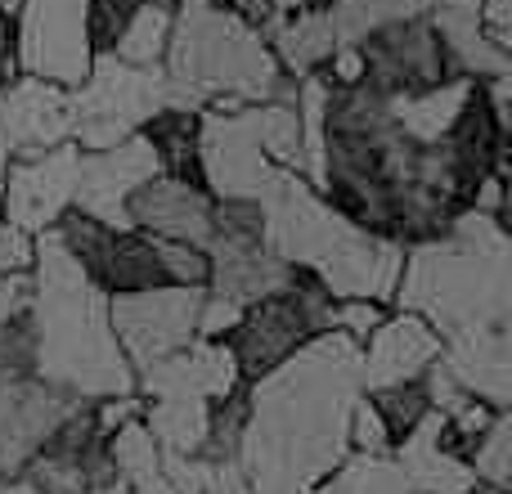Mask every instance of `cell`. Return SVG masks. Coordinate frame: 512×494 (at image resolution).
Wrapping results in <instances>:
<instances>
[{"instance_id": "cell-1", "label": "cell", "mask_w": 512, "mask_h": 494, "mask_svg": "<svg viewBox=\"0 0 512 494\" xmlns=\"http://www.w3.org/2000/svg\"><path fill=\"white\" fill-rule=\"evenodd\" d=\"M355 50H360V81L387 99H414L445 81H459L450 45L427 9L373 27L355 41Z\"/></svg>"}, {"instance_id": "cell-2", "label": "cell", "mask_w": 512, "mask_h": 494, "mask_svg": "<svg viewBox=\"0 0 512 494\" xmlns=\"http://www.w3.org/2000/svg\"><path fill=\"white\" fill-rule=\"evenodd\" d=\"M203 292L207 288H149L108 297V328H113V342L122 360L131 364V373L149 369V364L167 360L194 342Z\"/></svg>"}, {"instance_id": "cell-3", "label": "cell", "mask_w": 512, "mask_h": 494, "mask_svg": "<svg viewBox=\"0 0 512 494\" xmlns=\"http://www.w3.org/2000/svg\"><path fill=\"white\" fill-rule=\"evenodd\" d=\"M77 180H81V149L77 144H54V149L36 153V158H18L5 167L0 180V207L5 221L18 230L36 234L54 225L72 203H77Z\"/></svg>"}, {"instance_id": "cell-4", "label": "cell", "mask_w": 512, "mask_h": 494, "mask_svg": "<svg viewBox=\"0 0 512 494\" xmlns=\"http://www.w3.org/2000/svg\"><path fill=\"white\" fill-rule=\"evenodd\" d=\"M72 131H77V108H72L68 86L32 77V72L9 77V86L0 90V153L9 162L68 144Z\"/></svg>"}, {"instance_id": "cell-5", "label": "cell", "mask_w": 512, "mask_h": 494, "mask_svg": "<svg viewBox=\"0 0 512 494\" xmlns=\"http://www.w3.org/2000/svg\"><path fill=\"white\" fill-rule=\"evenodd\" d=\"M212 207L216 194L207 185H189L176 176H149L144 185H135L122 203V225L144 230L153 239L207 247L212 239Z\"/></svg>"}, {"instance_id": "cell-6", "label": "cell", "mask_w": 512, "mask_h": 494, "mask_svg": "<svg viewBox=\"0 0 512 494\" xmlns=\"http://www.w3.org/2000/svg\"><path fill=\"white\" fill-rule=\"evenodd\" d=\"M445 351V337L414 310L387 315L369 337L360 342V378L373 387H387L400 378H418L427 373Z\"/></svg>"}, {"instance_id": "cell-7", "label": "cell", "mask_w": 512, "mask_h": 494, "mask_svg": "<svg viewBox=\"0 0 512 494\" xmlns=\"http://www.w3.org/2000/svg\"><path fill=\"white\" fill-rule=\"evenodd\" d=\"M369 405H373V414L382 418V427H387V436H391V450H396V445L405 441L409 432H418V423L432 414V391H427V378L418 373V378H400V382H387V387H373Z\"/></svg>"}, {"instance_id": "cell-8", "label": "cell", "mask_w": 512, "mask_h": 494, "mask_svg": "<svg viewBox=\"0 0 512 494\" xmlns=\"http://www.w3.org/2000/svg\"><path fill=\"white\" fill-rule=\"evenodd\" d=\"M171 14H176V0H149V5L122 27V36H117V45L108 54H117L122 63H135V68H158L162 54H167Z\"/></svg>"}, {"instance_id": "cell-9", "label": "cell", "mask_w": 512, "mask_h": 494, "mask_svg": "<svg viewBox=\"0 0 512 494\" xmlns=\"http://www.w3.org/2000/svg\"><path fill=\"white\" fill-rule=\"evenodd\" d=\"M324 490L328 494H414L396 454H355L351 463H337V472H328Z\"/></svg>"}, {"instance_id": "cell-10", "label": "cell", "mask_w": 512, "mask_h": 494, "mask_svg": "<svg viewBox=\"0 0 512 494\" xmlns=\"http://www.w3.org/2000/svg\"><path fill=\"white\" fill-rule=\"evenodd\" d=\"M149 0H86V41L90 54H108L122 36V27L131 23Z\"/></svg>"}, {"instance_id": "cell-11", "label": "cell", "mask_w": 512, "mask_h": 494, "mask_svg": "<svg viewBox=\"0 0 512 494\" xmlns=\"http://www.w3.org/2000/svg\"><path fill=\"white\" fill-rule=\"evenodd\" d=\"M346 445L355 454H391V436L382 427V418L373 414L369 400H355L351 418H346Z\"/></svg>"}, {"instance_id": "cell-12", "label": "cell", "mask_w": 512, "mask_h": 494, "mask_svg": "<svg viewBox=\"0 0 512 494\" xmlns=\"http://www.w3.org/2000/svg\"><path fill=\"white\" fill-rule=\"evenodd\" d=\"M477 27L486 41H495L499 50L512 45V0H481L477 5Z\"/></svg>"}, {"instance_id": "cell-13", "label": "cell", "mask_w": 512, "mask_h": 494, "mask_svg": "<svg viewBox=\"0 0 512 494\" xmlns=\"http://www.w3.org/2000/svg\"><path fill=\"white\" fill-rule=\"evenodd\" d=\"M18 18H5L0 14V86L9 77H18Z\"/></svg>"}, {"instance_id": "cell-14", "label": "cell", "mask_w": 512, "mask_h": 494, "mask_svg": "<svg viewBox=\"0 0 512 494\" xmlns=\"http://www.w3.org/2000/svg\"><path fill=\"white\" fill-rule=\"evenodd\" d=\"M481 0H427V14H450V18H477Z\"/></svg>"}, {"instance_id": "cell-15", "label": "cell", "mask_w": 512, "mask_h": 494, "mask_svg": "<svg viewBox=\"0 0 512 494\" xmlns=\"http://www.w3.org/2000/svg\"><path fill=\"white\" fill-rule=\"evenodd\" d=\"M310 5H319V0H274L279 14H297V9H310Z\"/></svg>"}, {"instance_id": "cell-16", "label": "cell", "mask_w": 512, "mask_h": 494, "mask_svg": "<svg viewBox=\"0 0 512 494\" xmlns=\"http://www.w3.org/2000/svg\"><path fill=\"white\" fill-rule=\"evenodd\" d=\"M324 494H328V490H324Z\"/></svg>"}]
</instances>
